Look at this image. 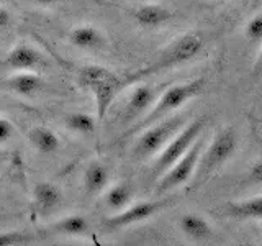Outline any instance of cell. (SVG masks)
Returning <instances> with one entry per match:
<instances>
[{
    "label": "cell",
    "instance_id": "2e32d148",
    "mask_svg": "<svg viewBox=\"0 0 262 246\" xmlns=\"http://www.w3.org/2000/svg\"><path fill=\"white\" fill-rule=\"evenodd\" d=\"M28 139L31 146L35 148L39 154H46V156L57 153L62 146L59 135H57L54 130L43 127V125L33 127L28 131Z\"/></svg>",
    "mask_w": 262,
    "mask_h": 246
},
{
    "label": "cell",
    "instance_id": "5b68a950",
    "mask_svg": "<svg viewBox=\"0 0 262 246\" xmlns=\"http://www.w3.org/2000/svg\"><path fill=\"white\" fill-rule=\"evenodd\" d=\"M203 128H205V118H196L180 128L177 133L169 139L167 145L158 153V158H156L152 164L154 176L161 177L172 164L182 158L188 151V148L196 141V138L202 136Z\"/></svg>",
    "mask_w": 262,
    "mask_h": 246
},
{
    "label": "cell",
    "instance_id": "277c9868",
    "mask_svg": "<svg viewBox=\"0 0 262 246\" xmlns=\"http://www.w3.org/2000/svg\"><path fill=\"white\" fill-rule=\"evenodd\" d=\"M184 125L185 118L182 115H176V117H166L146 127L144 130L139 131V138L136 139L133 148V158L138 161L152 158Z\"/></svg>",
    "mask_w": 262,
    "mask_h": 246
},
{
    "label": "cell",
    "instance_id": "3957f363",
    "mask_svg": "<svg viewBox=\"0 0 262 246\" xmlns=\"http://www.w3.org/2000/svg\"><path fill=\"white\" fill-rule=\"evenodd\" d=\"M77 80L94 97L97 120L102 121L108 115L115 97L121 90V79L105 66L87 64L79 69Z\"/></svg>",
    "mask_w": 262,
    "mask_h": 246
},
{
    "label": "cell",
    "instance_id": "44dd1931",
    "mask_svg": "<svg viewBox=\"0 0 262 246\" xmlns=\"http://www.w3.org/2000/svg\"><path fill=\"white\" fill-rule=\"evenodd\" d=\"M64 125L69 131H72V133H76L79 136H92L97 131L98 120L97 117H92V115H89V113L74 112L64 118Z\"/></svg>",
    "mask_w": 262,
    "mask_h": 246
},
{
    "label": "cell",
    "instance_id": "603a6c76",
    "mask_svg": "<svg viewBox=\"0 0 262 246\" xmlns=\"http://www.w3.org/2000/svg\"><path fill=\"white\" fill-rule=\"evenodd\" d=\"M31 236L21 232H0V246H16L30 243Z\"/></svg>",
    "mask_w": 262,
    "mask_h": 246
},
{
    "label": "cell",
    "instance_id": "cb8c5ba5",
    "mask_svg": "<svg viewBox=\"0 0 262 246\" xmlns=\"http://www.w3.org/2000/svg\"><path fill=\"white\" fill-rule=\"evenodd\" d=\"M13 136H15L13 121L7 117H0V146L10 143Z\"/></svg>",
    "mask_w": 262,
    "mask_h": 246
},
{
    "label": "cell",
    "instance_id": "4316f807",
    "mask_svg": "<svg viewBox=\"0 0 262 246\" xmlns=\"http://www.w3.org/2000/svg\"><path fill=\"white\" fill-rule=\"evenodd\" d=\"M252 72H254V76H256V77L262 76V51L259 53L256 63H254V69H252Z\"/></svg>",
    "mask_w": 262,
    "mask_h": 246
},
{
    "label": "cell",
    "instance_id": "484cf974",
    "mask_svg": "<svg viewBox=\"0 0 262 246\" xmlns=\"http://www.w3.org/2000/svg\"><path fill=\"white\" fill-rule=\"evenodd\" d=\"M251 180L262 184V158L254 162V166L251 168Z\"/></svg>",
    "mask_w": 262,
    "mask_h": 246
},
{
    "label": "cell",
    "instance_id": "8992f818",
    "mask_svg": "<svg viewBox=\"0 0 262 246\" xmlns=\"http://www.w3.org/2000/svg\"><path fill=\"white\" fill-rule=\"evenodd\" d=\"M237 148V136L233 128H225L218 131L211 143L203 150L199 159V166H196L195 174L199 177V182H203L208 179L213 172L220 169L223 164L231 158L236 153Z\"/></svg>",
    "mask_w": 262,
    "mask_h": 246
},
{
    "label": "cell",
    "instance_id": "e0dca14e",
    "mask_svg": "<svg viewBox=\"0 0 262 246\" xmlns=\"http://www.w3.org/2000/svg\"><path fill=\"white\" fill-rule=\"evenodd\" d=\"M110 184V171L100 161H92L84 172V189L90 197L100 195Z\"/></svg>",
    "mask_w": 262,
    "mask_h": 246
},
{
    "label": "cell",
    "instance_id": "ac0fdd59",
    "mask_svg": "<svg viewBox=\"0 0 262 246\" xmlns=\"http://www.w3.org/2000/svg\"><path fill=\"white\" fill-rule=\"evenodd\" d=\"M179 228L192 241H205L211 236L210 221L205 217L199 215V213L188 212L185 215H182L179 220Z\"/></svg>",
    "mask_w": 262,
    "mask_h": 246
},
{
    "label": "cell",
    "instance_id": "d6986e66",
    "mask_svg": "<svg viewBox=\"0 0 262 246\" xmlns=\"http://www.w3.org/2000/svg\"><path fill=\"white\" fill-rule=\"evenodd\" d=\"M226 213L236 220H262V195L228 203Z\"/></svg>",
    "mask_w": 262,
    "mask_h": 246
},
{
    "label": "cell",
    "instance_id": "d4e9b609",
    "mask_svg": "<svg viewBox=\"0 0 262 246\" xmlns=\"http://www.w3.org/2000/svg\"><path fill=\"white\" fill-rule=\"evenodd\" d=\"M12 20H13V15L10 10H7L5 7L0 5V31L8 28L12 25Z\"/></svg>",
    "mask_w": 262,
    "mask_h": 246
},
{
    "label": "cell",
    "instance_id": "9a60e30c",
    "mask_svg": "<svg viewBox=\"0 0 262 246\" xmlns=\"http://www.w3.org/2000/svg\"><path fill=\"white\" fill-rule=\"evenodd\" d=\"M45 232L48 235L82 236L90 232V223L84 215H80V213H71V215H66L61 220L48 225L45 228Z\"/></svg>",
    "mask_w": 262,
    "mask_h": 246
},
{
    "label": "cell",
    "instance_id": "ba28073f",
    "mask_svg": "<svg viewBox=\"0 0 262 246\" xmlns=\"http://www.w3.org/2000/svg\"><path fill=\"white\" fill-rule=\"evenodd\" d=\"M170 203V200H143L133 205H128L123 210L117 212L105 221V227L110 230H121L135 223H141L144 220L152 218Z\"/></svg>",
    "mask_w": 262,
    "mask_h": 246
},
{
    "label": "cell",
    "instance_id": "ffe728a7",
    "mask_svg": "<svg viewBox=\"0 0 262 246\" xmlns=\"http://www.w3.org/2000/svg\"><path fill=\"white\" fill-rule=\"evenodd\" d=\"M103 202L113 212H120L128 207L131 199H133V187L128 182H117L103 191Z\"/></svg>",
    "mask_w": 262,
    "mask_h": 246
},
{
    "label": "cell",
    "instance_id": "52a82bcc",
    "mask_svg": "<svg viewBox=\"0 0 262 246\" xmlns=\"http://www.w3.org/2000/svg\"><path fill=\"white\" fill-rule=\"evenodd\" d=\"M203 146H205L203 139L199 136L196 141L188 148V151L182 156V158L177 159L159 177V182L156 186V192L164 194V192L172 191V189H177L180 186L187 184L188 180L195 176V171H196V166H199V159L203 151Z\"/></svg>",
    "mask_w": 262,
    "mask_h": 246
},
{
    "label": "cell",
    "instance_id": "5bb4252c",
    "mask_svg": "<svg viewBox=\"0 0 262 246\" xmlns=\"http://www.w3.org/2000/svg\"><path fill=\"white\" fill-rule=\"evenodd\" d=\"M133 18L141 28L154 30L166 25L172 18V12L161 4H144L136 8Z\"/></svg>",
    "mask_w": 262,
    "mask_h": 246
},
{
    "label": "cell",
    "instance_id": "7402d4cb",
    "mask_svg": "<svg viewBox=\"0 0 262 246\" xmlns=\"http://www.w3.org/2000/svg\"><path fill=\"white\" fill-rule=\"evenodd\" d=\"M244 35L251 43H262V13L254 15L244 28Z\"/></svg>",
    "mask_w": 262,
    "mask_h": 246
},
{
    "label": "cell",
    "instance_id": "7a4b0ae2",
    "mask_svg": "<svg viewBox=\"0 0 262 246\" xmlns=\"http://www.w3.org/2000/svg\"><path fill=\"white\" fill-rule=\"evenodd\" d=\"M203 86H205L203 79H192V80L182 82V84L169 86L141 118L123 131L120 139H126L133 135H138L139 131L144 130L146 127H149L152 123L169 117L172 112L179 110L180 107H184L188 100H192V98H195L196 95H200L203 90Z\"/></svg>",
    "mask_w": 262,
    "mask_h": 246
},
{
    "label": "cell",
    "instance_id": "6da1fadb",
    "mask_svg": "<svg viewBox=\"0 0 262 246\" xmlns=\"http://www.w3.org/2000/svg\"><path fill=\"white\" fill-rule=\"evenodd\" d=\"M202 49H203V38L200 33L196 31L185 33V35L179 36L170 45L164 48L151 63H147L138 71L128 74L125 79H121V89L126 86L138 84V82H143L144 79L156 76V74L174 69L177 66H182L188 61H192L200 54Z\"/></svg>",
    "mask_w": 262,
    "mask_h": 246
},
{
    "label": "cell",
    "instance_id": "7c38bea8",
    "mask_svg": "<svg viewBox=\"0 0 262 246\" xmlns=\"http://www.w3.org/2000/svg\"><path fill=\"white\" fill-rule=\"evenodd\" d=\"M62 202V192L61 189L53 182H38L33 187V205L39 215H48L54 212Z\"/></svg>",
    "mask_w": 262,
    "mask_h": 246
},
{
    "label": "cell",
    "instance_id": "9c48e42d",
    "mask_svg": "<svg viewBox=\"0 0 262 246\" xmlns=\"http://www.w3.org/2000/svg\"><path fill=\"white\" fill-rule=\"evenodd\" d=\"M156 100V87L149 84H136L133 92L128 97L125 109L121 112V123L133 125L143 115L151 109Z\"/></svg>",
    "mask_w": 262,
    "mask_h": 246
},
{
    "label": "cell",
    "instance_id": "83f0119b",
    "mask_svg": "<svg viewBox=\"0 0 262 246\" xmlns=\"http://www.w3.org/2000/svg\"><path fill=\"white\" fill-rule=\"evenodd\" d=\"M35 2L41 7H53V5H57L61 2V0H35Z\"/></svg>",
    "mask_w": 262,
    "mask_h": 246
},
{
    "label": "cell",
    "instance_id": "4fadbf2b",
    "mask_svg": "<svg viewBox=\"0 0 262 246\" xmlns=\"http://www.w3.org/2000/svg\"><path fill=\"white\" fill-rule=\"evenodd\" d=\"M5 86L16 95L33 97L41 92L45 80L36 71H16L13 76L5 79Z\"/></svg>",
    "mask_w": 262,
    "mask_h": 246
},
{
    "label": "cell",
    "instance_id": "8fae6325",
    "mask_svg": "<svg viewBox=\"0 0 262 246\" xmlns=\"http://www.w3.org/2000/svg\"><path fill=\"white\" fill-rule=\"evenodd\" d=\"M68 39L74 48L84 49V51L100 49L106 45L103 31L90 23H82L77 25V27H72L68 33Z\"/></svg>",
    "mask_w": 262,
    "mask_h": 246
},
{
    "label": "cell",
    "instance_id": "30bf717a",
    "mask_svg": "<svg viewBox=\"0 0 262 246\" xmlns=\"http://www.w3.org/2000/svg\"><path fill=\"white\" fill-rule=\"evenodd\" d=\"M4 64L13 71H36L43 64V54L27 41H18L7 51Z\"/></svg>",
    "mask_w": 262,
    "mask_h": 246
}]
</instances>
